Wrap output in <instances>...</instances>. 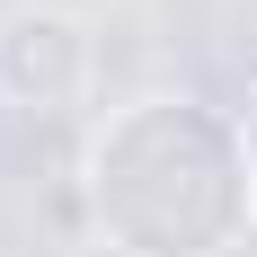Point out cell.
I'll use <instances>...</instances> for the list:
<instances>
[{
  "label": "cell",
  "mask_w": 257,
  "mask_h": 257,
  "mask_svg": "<svg viewBox=\"0 0 257 257\" xmlns=\"http://www.w3.org/2000/svg\"><path fill=\"white\" fill-rule=\"evenodd\" d=\"M80 222L115 257H231L257 222L239 115L186 89L115 106L80 151Z\"/></svg>",
  "instance_id": "obj_1"
},
{
  "label": "cell",
  "mask_w": 257,
  "mask_h": 257,
  "mask_svg": "<svg viewBox=\"0 0 257 257\" xmlns=\"http://www.w3.org/2000/svg\"><path fill=\"white\" fill-rule=\"evenodd\" d=\"M239 142H248V186H257V89H248V106H239Z\"/></svg>",
  "instance_id": "obj_3"
},
{
  "label": "cell",
  "mask_w": 257,
  "mask_h": 257,
  "mask_svg": "<svg viewBox=\"0 0 257 257\" xmlns=\"http://www.w3.org/2000/svg\"><path fill=\"white\" fill-rule=\"evenodd\" d=\"M98 71H106L98 18H80L62 0H9L0 9V106L62 115L98 89Z\"/></svg>",
  "instance_id": "obj_2"
}]
</instances>
